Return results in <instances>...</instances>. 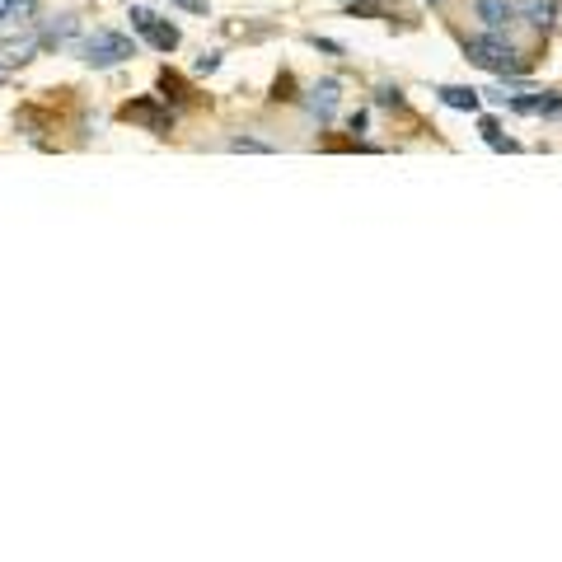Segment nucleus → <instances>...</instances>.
<instances>
[{"label": "nucleus", "mask_w": 562, "mask_h": 562, "mask_svg": "<svg viewBox=\"0 0 562 562\" xmlns=\"http://www.w3.org/2000/svg\"><path fill=\"white\" fill-rule=\"evenodd\" d=\"M464 57L473 61V66H483V71H492V75H520L525 61L516 47H511L502 33H483V38H464Z\"/></svg>", "instance_id": "f257e3e1"}, {"label": "nucleus", "mask_w": 562, "mask_h": 562, "mask_svg": "<svg viewBox=\"0 0 562 562\" xmlns=\"http://www.w3.org/2000/svg\"><path fill=\"white\" fill-rule=\"evenodd\" d=\"M80 57H85L90 66H98V71H108V66H122L137 57V43L127 38V33H113V28H94L85 47H80Z\"/></svg>", "instance_id": "f03ea898"}, {"label": "nucleus", "mask_w": 562, "mask_h": 562, "mask_svg": "<svg viewBox=\"0 0 562 562\" xmlns=\"http://www.w3.org/2000/svg\"><path fill=\"white\" fill-rule=\"evenodd\" d=\"M131 28H137L141 38L155 47V52H174V47H178V28H174L169 20H160V14H151L145 5L131 10Z\"/></svg>", "instance_id": "7ed1b4c3"}, {"label": "nucleus", "mask_w": 562, "mask_h": 562, "mask_svg": "<svg viewBox=\"0 0 562 562\" xmlns=\"http://www.w3.org/2000/svg\"><path fill=\"white\" fill-rule=\"evenodd\" d=\"M305 104H309V113H314L319 122H328V118H333V108H338V80H324V85H314Z\"/></svg>", "instance_id": "20e7f679"}, {"label": "nucleus", "mask_w": 562, "mask_h": 562, "mask_svg": "<svg viewBox=\"0 0 562 562\" xmlns=\"http://www.w3.org/2000/svg\"><path fill=\"white\" fill-rule=\"evenodd\" d=\"M478 20H483L492 33H502L511 20H516V5H511V0H478Z\"/></svg>", "instance_id": "39448f33"}, {"label": "nucleus", "mask_w": 562, "mask_h": 562, "mask_svg": "<svg viewBox=\"0 0 562 562\" xmlns=\"http://www.w3.org/2000/svg\"><path fill=\"white\" fill-rule=\"evenodd\" d=\"M436 94H441V104H445V108H459V113H478V108H483V90L445 85V90H436Z\"/></svg>", "instance_id": "423d86ee"}, {"label": "nucleus", "mask_w": 562, "mask_h": 562, "mask_svg": "<svg viewBox=\"0 0 562 562\" xmlns=\"http://www.w3.org/2000/svg\"><path fill=\"white\" fill-rule=\"evenodd\" d=\"M127 118L141 122V127H151V131H160V137H164V131H174V113H160L155 104H131Z\"/></svg>", "instance_id": "0eeeda50"}, {"label": "nucleus", "mask_w": 562, "mask_h": 562, "mask_svg": "<svg viewBox=\"0 0 562 562\" xmlns=\"http://www.w3.org/2000/svg\"><path fill=\"white\" fill-rule=\"evenodd\" d=\"M562 10V0H525V5H516V14H525L535 28H543V24H553V14Z\"/></svg>", "instance_id": "6e6552de"}, {"label": "nucleus", "mask_w": 562, "mask_h": 562, "mask_svg": "<svg viewBox=\"0 0 562 562\" xmlns=\"http://www.w3.org/2000/svg\"><path fill=\"white\" fill-rule=\"evenodd\" d=\"M38 0H0V24H33Z\"/></svg>", "instance_id": "1a4fd4ad"}, {"label": "nucleus", "mask_w": 562, "mask_h": 562, "mask_svg": "<svg viewBox=\"0 0 562 562\" xmlns=\"http://www.w3.org/2000/svg\"><path fill=\"white\" fill-rule=\"evenodd\" d=\"M539 118H562V94H543L539 98Z\"/></svg>", "instance_id": "9d476101"}, {"label": "nucleus", "mask_w": 562, "mask_h": 562, "mask_svg": "<svg viewBox=\"0 0 562 562\" xmlns=\"http://www.w3.org/2000/svg\"><path fill=\"white\" fill-rule=\"evenodd\" d=\"M216 66H221V52H207L202 61H197V75H211Z\"/></svg>", "instance_id": "9b49d317"}, {"label": "nucleus", "mask_w": 562, "mask_h": 562, "mask_svg": "<svg viewBox=\"0 0 562 562\" xmlns=\"http://www.w3.org/2000/svg\"><path fill=\"white\" fill-rule=\"evenodd\" d=\"M169 5L188 10V14H207V0H169Z\"/></svg>", "instance_id": "f8f14e48"}, {"label": "nucleus", "mask_w": 562, "mask_h": 562, "mask_svg": "<svg viewBox=\"0 0 562 562\" xmlns=\"http://www.w3.org/2000/svg\"><path fill=\"white\" fill-rule=\"evenodd\" d=\"M230 151H268L262 141H249V137H239V141H230Z\"/></svg>", "instance_id": "ddd939ff"}]
</instances>
